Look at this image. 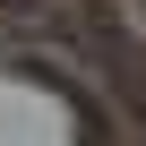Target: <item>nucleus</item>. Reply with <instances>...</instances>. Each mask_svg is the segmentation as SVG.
Listing matches in <instances>:
<instances>
[{
	"mask_svg": "<svg viewBox=\"0 0 146 146\" xmlns=\"http://www.w3.org/2000/svg\"><path fill=\"white\" fill-rule=\"evenodd\" d=\"M35 9H52V0H0V17H35Z\"/></svg>",
	"mask_w": 146,
	"mask_h": 146,
	"instance_id": "f257e3e1",
	"label": "nucleus"
}]
</instances>
